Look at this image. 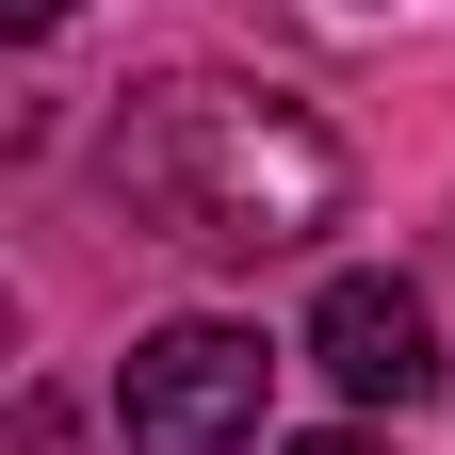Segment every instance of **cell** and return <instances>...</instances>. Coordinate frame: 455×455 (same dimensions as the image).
Returning a JSON list of instances; mask_svg holds the SVG:
<instances>
[{"label": "cell", "mask_w": 455, "mask_h": 455, "mask_svg": "<svg viewBox=\"0 0 455 455\" xmlns=\"http://www.w3.org/2000/svg\"><path fill=\"white\" fill-rule=\"evenodd\" d=\"M0 33H66V0H0Z\"/></svg>", "instance_id": "5"}, {"label": "cell", "mask_w": 455, "mask_h": 455, "mask_svg": "<svg viewBox=\"0 0 455 455\" xmlns=\"http://www.w3.org/2000/svg\"><path fill=\"white\" fill-rule=\"evenodd\" d=\"M293 455H374V439H358V423H341V439H293Z\"/></svg>", "instance_id": "6"}, {"label": "cell", "mask_w": 455, "mask_h": 455, "mask_svg": "<svg viewBox=\"0 0 455 455\" xmlns=\"http://www.w3.org/2000/svg\"><path fill=\"white\" fill-rule=\"evenodd\" d=\"M98 180L131 228H163L180 260H293L309 228H341V131L228 66H163L114 98Z\"/></svg>", "instance_id": "1"}, {"label": "cell", "mask_w": 455, "mask_h": 455, "mask_svg": "<svg viewBox=\"0 0 455 455\" xmlns=\"http://www.w3.org/2000/svg\"><path fill=\"white\" fill-rule=\"evenodd\" d=\"M260 325H147L131 341V374H114V439L131 455H244L260 439Z\"/></svg>", "instance_id": "2"}, {"label": "cell", "mask_w": 455, "mask_h": 455, "mask_svg": "<svg viewBox=\"0 0 455 455\" xmlns=\"http://www.w3.org/2000/svg\"><path fill=\"white\" fill-rule=\"evenodd\" d=\"M17 455H66V407H49V390H33V407H17Z\"/></svg>", "instance_id": "4"}, {"label": "cell", "mask_w": 455, "mask_h": 455, "mask_svg": "<svg viewBox=\"0 0 455 455\" xmlns=\"http://www.w3.org/2000/svg\"><path fill=\"white\" fill-rule=\"evenodd\" d=\"M309 358H325L341 407H390V423H407L423 390H439V325H423L407 276H325V293H309Z\"/></svg>", "instance_id": "3"}]
</instances>
